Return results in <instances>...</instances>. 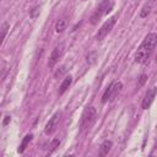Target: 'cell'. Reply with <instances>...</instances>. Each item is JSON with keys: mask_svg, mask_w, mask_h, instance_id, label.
<instances>
[{"mask_svg": "<svg viewBox=\"0 0 157 157\" xmlns=\"http://www.w3.org/2000/svg\"><path fill=\"white\" fill-rule=\"evenodd\" d=\"M71 82H72V77L69 75V76H66L65 78H64V81L61 82V85H60V87H59V91H58V93L59 94H63V93H65V91L70 87V85H71Z\"/></svg>", "mask_w": 157, "mask_h": 157, "instance_id": "cell-10", "label": "cell"}, {"mask_svg": "<svg viewBox=\"0 0 157 157\" xmlns=\"http://www.w3.org/2000/svg\"><path fill=\"white\" fill-rule=\"evenodd\" d=\"M32 137H33L32 134H27V135L23 137V140L21 141V144H20V146H18V150H17L20 153H23V152H25V150H26V147L28 146V144L31 142Z\"/></svg>", "mask_w": 157, "mask_h": 157, "instance_id": "cell-11", "label": "cell"}, {"mask_svg": "<svg viewBox=\"0 0 157 157\" xmlns=\"http://www.w3.org/2000/svg\"><path fill=\"white\" fill-rule=\"evenodd\" d=\"M96 118H97V110L94 107H88L85 109L83 114H82V118H81V124H80V128H81V131H86L88 130L96 121Z\"/></svg>", "mask_w": 157, "mask_h": 157, "instance_id": "cell-2", "label": "cell"}, {"mask_svg": "<svg viewBox=\"0 0 157 157\" xmlns=\"http://www.w3.org/2000/svg\"><path fill=\"white\" fill-rule=\"evenodd\" d=\"M7 31H9V23H7V22H4L2 26H1V42H4Z\"/></svg>", "mask_w": 157, "mask_h": 157, "instance_id": "cell-15", "label": "cell"}, {"mask_svg": "<svg viewBox=\"0 0 157 157\" xmlns=\"http://www.w3.org/2000/svg\"><path fill=\"white\" fill-rule=\"evenodd\" d=\"M10 120H11V117H9V115H7V117H5V119H4L2 124H4V125H7V124L10 123Z\"/></svg>", "mask_w": 157, "mask_h": 157, "instance_id": "cell-18", "label": "cell"}, {"mask_svg": "<svg viewBox=\"0 0 157 157\" xmlns=\"http://www.w3.org/2000/svg\"><path fill=\"white\" fill-rule=\"evenodd\" d=\"M67 71V69H66V66L65 65H63V66H60V69L59 70H56L55 71V74H54V76H55V78H59V77H61L65 72Z\"/></svg>", "mask_w": 157, "mask_h": 157, "instance_id": "cell-16", "label": "cell"}, {"mask_svg": "<svg viewBox=\"0 0 157 157\" xmlns=\"http://www.w3.org/2000/svg\"><path fill=\"white\" fill-rule=\"evenodd\" d=\"M145 81H146V75H141V76H140V82H139V86H142Z\"/></svg>", "mask_w": 157, "mask_h": 157, "instance_id": "cell-17", "label": "cell"}, {"mask_svg": "<svg viewBox=\"0 0 157 157\" xmlns=\"http://www.w3.org/2000/svg\"><path fill=\"white\" fill-rule=\"evenodd\" d=\"M152 4H153V0H150L147 4H145V6L142 7L141 12H140V17H147V15L151 12V9H152Z\"/></svg>", "mask_w": 157, "mask_h": 157, "instance_id": "cell-13", "label": "cell"}, {"mask_svg": "<svg viewBox=\"0 0 157 157\" xmlns=\"http://www.w3.org/2000/svg\"><path fill=\"white\" fill-rule=\"evenodd\" d=\"M113 7V2L109 1V0H102V2L97 6V9L94 10V12L92 13L91 16V23L92 25H96L98 23V21L104 16L107 15Z\"/></svg>", "mask_w": 157, "mask_h": 157, "instance_id": "cell-3", "label": "cell"}, {"mask_svg": "<svg viewBox=\"0 0 157 157\" xmlns=\"http://www.w3.org/2000/svg\"><path fill=\"white\" fill-rule=\"evenodd\" d=\"M115 22H117V16H112L110 18H108V20L102 25V27L98 29V32H97V34H96V39H97V40L104 39V37L113 29Z\"/></svg>", "mask_w": 157, "mask_h": 157, "instance_id": "cell-5", "label": "cell"}, {"mask_svg": "<svg viewBox=\"0 0 157 157\" xmlns=\"http://www.w3.org/2000/svg\"><path fill=\"white\" fill-rule=\"evenodd\" d=\"M156 94H157V87H152L151 90L147 91V93L145 94V98L142 101V109H148L151 107Z\"/></svg>", "mask_w": 157, "mask_h": 157, "instance_id": "cell-8", "label": "cell"}, {"mask_svg": "<svg viewBox=\"0 0 157 157\" xmlns=\"http://www.w3.org/2000/svg\"><path fill=\"white\" fill-rule=\"evenodd\" d=\"M59 145H60V140H59L58 137H55V139L50 142V145H49V153H52L53 151H55L56 147H59Z\"/></svg>", "mask_w": 157, "mask_h": 157, "instance_id": "cell-14", "label": "cell"}, {"mask_svg": "<svg viewBox=\"0 0 157 157\" xmlns=\"http://www.w3.org/2000/svg\"><path fill=\"white\" fill-rule=\"evenodd\" d=\"M66 26H67L66 20H65V18H60V20L56 22V25H55V31H56V33L64 32V31L66 29Z\"/></svg>", "mask_w": 157, "mask_h": 157, "instance_id": "cell-12", "label": "cell"}, {"mask_svg": "<svg viewBox=\"0 0 157 157\" xmlns=\"http://www.w3.org/2000/svg\"><path fill=\"white\" fill-rule=\"evenodd\" d=\"M157 44V34L156 33H148L145 39L142 40V43L140 44L137 52L135 53V61L139 64L145 63L150 55L152 54L155 47Z\"/></svg>", "mask_w": 157, "mask_h": 157, "instance_id": "cell-1", "label": "cell"}, {"mask_svg": "<svg viewBox=\"0 0 157 157\" xmlns=\"http://www.w3.org/2000/svg\"><path fill=\"white\" fill-rule=\"evenodd\" d=\"M112 146H113V142L110 140H104L99 146V155L101 156H107L110 152Z\"/></svg>", "mask_w": 157, "mask_h": 157, "instance_id": "cell-9", "label": "cell"}, {"mask_svg": "<svg viewBox=\"0 0 157 157\" xmlns=\"http://www.w3.org/2000/svg\"><path fill=\"white\" fill-rule=\"evenodd\" d=\"M121 88H123V83H121L120 81H113V82L108 86V88L105 90V92L103 93L102 102L105 103V102H108V101L115 99V97L120 93Z\"/></svg>", "mask_w": 157, "mask_h": 157, "instance_id": "cell-4", "label": "cell"}, {"mask_svg": "<svg viewBox=\"0 0 157 157\" xmlns=\"http://www.w3.org/2000/svg\"><path fill=\"white\" fill-rule=\"evenodd\" d=\"M59 119H60V113L56 112V113L49 119V121L45 124V128H44L45 135H50V134H53V132L55 131V129H56V126H58V124H59Z\"/></svg>", "mask_w": 157, "mask_h": 157, "instance_id": "cell-6", "label": "cell"}, {"mask_svg": "<svg viewBox=\"0 0 157 157\" xmlns=\"http://www.w3.org/2000/svg\"><path fill=\"white\" fill-rule=\"evenodd\" d=\"M63 52H64V47L63 45H58L53 49L50 56H49V60H48V66L49 67H54L55 64L59 61V59L61 58L63 55Z\"/></svg>", "mask_w": 157, "mask_h": 157, "instance_id": "cell-7", "label": "cell"}, {"mask_svg": "<svg viewBox=\"0 0 157 157\" xmlns=\"http://www.w3.org/2000/svg\"><path fill=\"white\" fill-rule=\"evenodd\" d=\"M156 63H157V58H156Z\"/></svg>", "mask_w": 157, "mask_h": 157, "instance_id": "cell-19", "label": "cell"}]
</instances>
